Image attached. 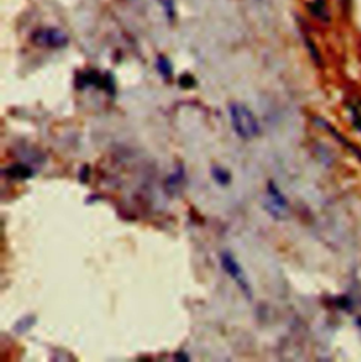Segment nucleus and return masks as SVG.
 <instances>
[{
  "label": "nucleus",
  "instance_id": "nucleus-1",
  "mask_svg": "<svg viewBox=\"0 0 361 362\" xmlns=\"http://www.w3.org/2000/svg\"><path fill=\"white\" fill-rule=\"evenodd\" d=\"M229 117L236 136L241 140H253L261 134V126L256 114L247 106L234 102L229 105Z\"/></svg>",
  "mask_w": 361,
  "mask_h": 362
},
{
  "label": "nucleus",
  "instance_id": "nucleus-2",
  "mask_svg": "<svg viewBox=\"0 0 361 362\" xmlns=\"http://www.w3.org/2000/svg\"><path fill=\"white\" fill-rule=\"evenodd\" d=\"M220 265L223 268V271L234 280V283L239 286V289L241 290V293L244 294L247 299H251L253 297V289H251V285L247 279V275L246 272L243 269V266L240 265V262L236 259L232 252L229 251H223L220 254Z\"/></svg>",
  "mask_w": 361,
  "mask_h": 362
},
{
  "label": "nucleus",
  "instance_id": "nucleus-3",
  "mask_svg": "<svg viewBox=\"0 0 361 362\" xmlns=\"http://www.w3.org/2000/svg\"><path fill=\"white\" fill-rule=\"evenodd\" d=\"M31 41L41 48L57 50V48L67 47L68 43H69V38H68L67 33H64L60 29L47 27V29H40V30L34 31L33 36H31Z\"/></svg>",
  "mask_w": 361,
  "mask_h": 362
},
{
  "label": "nucleus",
  "instance_id": "nucleus-4",
  "mask_svg": "<svg viewBox=\"0 0 361 362\" xmlns=\"http://www.w3.org/2000/svg\"><path fill=\"white\" fill-rule=\"evenodd\" d=\"M265 209L275 219H284L288 211V200L284 193L272 181L267 185V199H265Z\"/></svg>",
  "mask_w": 361,
  "mask_h": 362
},
{
  "label": "nucleus",
  "instance_id": "nucleus-5",
  "mask_svg": "<svg viewBox=\"0 0 361 362\" xmlns=\"http://www.w3.org/2000/svg\"><path fill=\"white\" fill-rule=\"evenodd\" d=\"M310 15L316 17L317 20L329 23L330 22V15H329V9L326 5V0H312L308 5Z\"/></svg>",
  "mask_w": 361,
  "mask_h": 362
},
{
  "label": "nucleus",
  "instance_id": "nucleus-6",
  "mask_svg": "<svg viewBox=\"0 0 361 362\" xmlns=\"http://www.w3.org/2000/svg\"><path fill=\"white\" fill-rule=\"evenodd\" d=\"M5 174L10 176V178H15V179H20V181H24V179H29L33 176V171L31 168H29L27 165H23V164H15V165L9 166L8 169L5 171Z\"/></svg>",
  "mask_w": 361,
  "mask_h": 362
},
{
  "label": "nucleus",
  "instance_id": "nucleus-7",
  "mask_svg": "<svg viewBox=\"0 0 361 362\" xmlns=\"http://www.w3.org/2000/svg\"><path fill=\"white\" fill-rule=\"evenodd\" d=\"M211 174L213 181L216 182L218 185H220V186H226V185H229L232 182V175L223 166L215 165L212 168Z\"/></svg>",
  "mask_w": 361,
  "mask_h": 362
},
{
  "label": "nucleus",
  "instance_id": "nucleus-8",
  "mask_svg": "<svg viewBox=\"0 0 361 362\" xmlns=\"http://www.w3.org/2000/svg\"><path fill=\"white\" fill-rule=\"evenodd\" d=\"M155 65H157V71L159 72V75L162 76V78L168 79V78L172 76V64H171V61L168 60L166 57L158 55Z\"/></svg>",
  "mask_w": 361,
  "mask_h": 362
},
{
  "label": "nucleus",
  "instance_id": "nucleus-9",
  "mask_svg": "<svg viewBox=\"0 0 361 362\" xmlns=\"http://www.w3.org/2000/svg\"><path fill=\"white\" fill-rule=\"evenodd\" d=\"M34 324H36V317L24 316L15 324V331H17L19 334H23V332L29 331Z\"/></svg>",
  "mask_w": 361,
  "mask_h": 362
},
{
  "label": "nucleus",
  "instance_id": "nucleus-10",
  "mask_svg": "<svg viewBox=\"0 0 361 362\" xmlns=\"http://www.w3.org/2000/svg\"><path fill=\"white\" fill-rule=\"evenodd\" d=\"M158 3L161 5V8L165 13L166 19L168 20H173L175 19V0H157Z\"/></svg>",
  "mask_w": 361,
  "mask_h": 362
},
{
  "label": "nucleus",
  "instance_id": "nucleus-11",
  "mask_svg": "<svg viewBox=\"0 0 361 362\" xmlns=\"http://www.w3.org/2000/svg\"><path fill=\"white\" fill-rule=\"evenodd\" d=\"M179 85L184 88H192V86H195V79H194V76L184 75L179 79Z\"/></svg>",
  "mask_w": 361,
  "mask_h": 362
},
{
  "label": "nucleus",
  "instance_id": "nucleus-12",
  "mask_svg": "<svg viewBox=\"0 0 361 362\" xmlns=\"http://www.w3.org/2000/svg\"><path fill=\"white\" fill-rule=\"evenodd\" d=\"M306 46L309 47V51H310V54H312V57H313L315 62H320V55H319V53H317L315 44H313V43H312L309 38H306Z\"/></svg>",
  "mask_w": 361,
  "mask_h": 362
},
{
  "label": "nucleus",
  "instance_id": "nucleus-13",
  "mask_svg": "<svg viewBox=\"0 0 361 362\" xmlns=\"http://www.w3.org/2000/svg\"><path fill=\"white\" fill-rule=\"evenodd\" d=\"M340 2V6H341V10L343 13H350V9H351V0H338Z\"/></svg>",
  "mask_w": 361,
  "mask_h": 362
},
{
  "label": "nucleus",
  "instance_id": "nucleus-14",
  "mask_svg": "<svg viewBox=\"0 0 361 362\" xmlns=\"http://www.w3.org/2000/svg\"><path fill=\"white\" fill-rule=\"evenodd\" d=\"M357 323H358V325H360V328H361V320H358V321H357Z\"/></svg>",
  "mask_w": 361,
  "mask_h": 362
}]
</instances>
